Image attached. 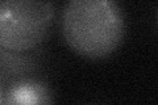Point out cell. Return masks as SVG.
Returning a JSON list of instances; mask_svg holds the SVG:
<instances>
[{"label": "cell", "instance_id": "7a4b0ae2", "mask_svg": "<svg viewBox=\"0 0 158 105\" xmlns=\"http://www.w3.org/2000/svg\"><path fill=\"white\" fill-rule=\"evenodd\" d=\"M53 17L49 0H2L0 47L11 53L31 51L48 36Z\"/></svg>", "mask_w": 158, "mask_h": 105}, {"label": "cell", "instance_id": "277c9868", "mask_svg": "<svg viewBox=\"0 0 158 105\" xmlns=\"http://www.w3.org/2000/svg\"><path fill=\"white\" fill-rule=\"evenodd\" d=\"M0 103H3V100H2V92H0Z\"/></svg>", "mask_w": 158, "mask_h": 105}, {"label": "cell", "instance_id": "3957f363", "mask_svg": "<svg viewBox=\"0 0 158 105\" xmlns=\"http://www.w3.org/2000/svg\"><path fill=\"white\" fill-rule=\"evenodd\" d=\"M50 101L48 89L41 83L36 82H23L13 86L6 100V103L12 104H41Z\"/></svg>", "mask_w": 158, "mask_h": 105}, {"label": "cell", "instance_id": "6da1fadb", "mask_svg": "<svg viewBox=\"0 0 158 105\" xmlns=\"http://www.w3.org/2000/svg\"><path fill=\"white\" fill-rule=\"evenodd\" d=\"M62 33L73 51L103 59L124 39V16L115 0H69L62 13Z\"/></svg>", "mask_w": 158, "mask_h": 105}]
</instances>
